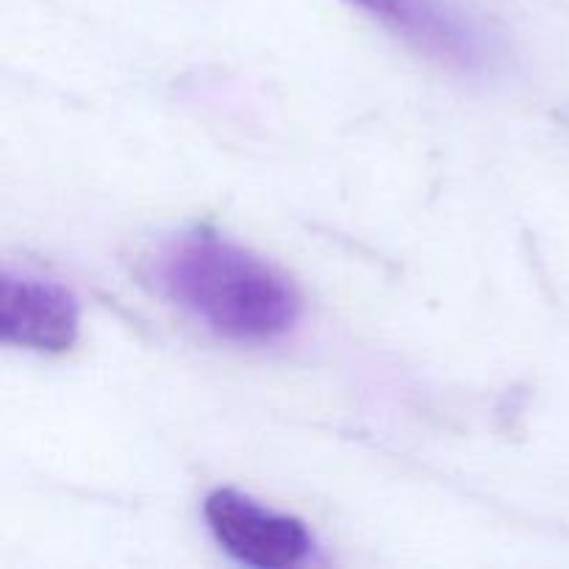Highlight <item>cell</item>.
I'll use <instances>...</instances> for the list:
<instances>
[{"instance_id":"7a4b0ae2","label":"cell","mask_w":569,"mask_h":569,"mask_svg":"<svg viewBox=\"0 0 569 569\" xmlns=\"http://www.w3.org/2000/svg\"><path fill=\"white\" fill-rule=\"evenodd\" d=\"M217 545L248 567H295L311 553L315 539L298 517L264 509L233 489H217L203 506Z\"/></svg>"},{"instance_id":"6da1fadb","label":"cell","mask_w":569,"mask_h":569,"mask_svg":"<svg viewBox=\"0 0 569 569\" xmlns=\"http://www.w3.org/2000/svg\"><path fill=\"white\" fill-rule=\"evenodd\" d=\"M159 278L170 300L233 342L283 337L303 309L292 278L214 233L178 239L161 259Z\"/></svg>"},{"instance_id":"3957f363","label":"cell","mask_w":569,"mask_h":569,"mask_svg":"<svg viewBox=\"0 0 569 569\" xmlns=\"http://www.w3.org/2000/svg\"><path fill=\"white\" fill-rule=\"evenodd\" d=\"M81 309L76 295L48 278L0 276V333L3 342L39 353H64L76 345Z\"/></svg>"},{"instance_id":"277c9868","label":"cell","mask_w":569,"mask_h":569,"mask_svg":"<svg viewBox=\"0 0 569 569\" xmlns=\"http://www.w3.org/2000/svg\"><path fill=\"white\" fill-rule=\"evenodd\" d=\"M350 3L381 17L428 53L442 56L461 67L481 64L487 56L481 33L442 0H350Z\"/></svg>"}]
</instances>
